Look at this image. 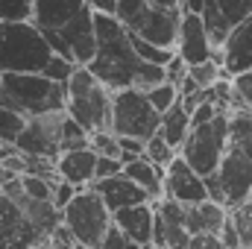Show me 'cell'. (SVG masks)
<instances>
[{"mask_svg":"<svg viewBox=\"0 0 252 249\" xmlns=\"http://www.w3.org/2000/svg\"><path fill=\"white\" fill-rule=\"evenodd\" d=\"M88 67L112 91L135 85L144 67V59L132 44V32L115 12H97V56L88 62Z\"/></svg>","mask_w":252,"mask_h":249,"instance_id":"obj_1","label":"cell"},{"mask_svg":"<svg viewBox=\"0 0 252 249\" xmlns=\"http://www.w3.org/2000/svg\"><path fill=\"white\" fill-rule=\"evenodd\" d=\"M223 190H226V205H238L247 196H252V109L241 106L232 112L229 126V147L217 170Z\"/></svg>","mask_w":252,"mask_h":249,"instance_id":"obj_2","label":"cell"},{"mask_svg":"<svg viewBox=\"0 0 252 249\" xmlns=\"http://www.w3.org/2000/svg\"><path fill=\"white\" fill-rule=\"evenodd\" d=\"M3 103L27 118L67 109V82H56L41 70H3Z\"/></svg>","mask_w":252,"mask_h":249,"instance_id":"obj_3","label":"cell"},{"mask_svg":"<svg viewBox=\"0 0 252 249\" xmlns=\"http://www.w3.org/2000/svg\"><path fill=\"white\" fill-rule=\"evenodd\" d=\"M112 97L115 91L88 67L76 64L67 79V115L88 132L112 129Z\"/></svg>","mask_w":252,"mask_h":249,"instance_id":"obj_4","label":"cell"},{"mask_svg":"<svg viewBox=\"0 0 252 249\" xmlns=\"http://www.w3.org/2000/svg\"><path fill=\"white\" fill-rule=\"evenodd\" d=\"M53 47L32 21H0V70H44Z\"/></svg>","mask_w":252,"mask_h":249,"instance_id":"obj_5","label":"cell"},{"mask_svg":"<svg viewBox=\"0 0 252 249\" xmlns=\"http://www.w3.org/2000/svg\"><path fill=\"white\" fill-rule=\"evenodd\" d=\"M115 15L124 21L132 35H141L161 47H176L182 27V6H161L153 0H118Z\"/></svg>","mask_w":252,"mask_h":249,"instance_id":"obj_6","label":"cell"},{"mask_svg":"<svg viewBox=\"0 0 252 249\" xmlns=\"http://www.w3.org/2000/svg\"><path fill=\"white\" fill-rule=\"evenodd\" d=\"M62 223L70 226V232L76 235L79 247H100L109 226L115 223V211L106 205V199L100 196V190L94 185H85L76 190V196L62 208Z\"/></svg>","mask_w":252,"mask_h":249,"instance_id":"obj_7","label":"cell"},{"mask_svg":"<svg viewBox=\"0 0 252 249\" xmlns=\"http://www.w3.org/2000/svg\"><path fill=\"white\" fill-rule=\"evenodd\" d=\"M229 126H232V112L229 109H223L208 124L190 126L188 138H185V144H182L179 153L188 158L190 167L199 170L202 176L220 170V161H223L226 147H229Z\"/></svg>","mask_w":252,"mask_h":249,"instance_id":"obj_8","label":"cell"},{"mask_svg":"<svg viewBox=\"0 0 252 249\" xmlns=\"http://www.w3.org/2000/svg\"><path fill=\"white\" fill-rule=\"evenodd\" d=\"M112 129L118 135H132V138H150L161 129V112L153 106L147 88L129 85L115 91L112 97Z\"/></svg>","mask_w":252,"mask_h":249,"instance_id":"obj_9","label":"cell"},{"mask_svg":"<svg viewBox=\"0 0 252 249\" xmlns=\"http://www.w3.org/2000/svg\"><path fill=\"white\" fill-rule=\"evenodd\" d=\"M67 118H70L67 109L27 118L24 132L15 141V150L18 153H27V156H50V158H59V153L64 150V126H67Z\"/></svg>","mask_w":252,"mask_h":249,"instance_id":"obj_10","label":"cell"},{"mask_svg":"<svg viewBox=\"0 0 252 249\" xmlns=\"http://www.w3.org/2000/svg\"><path fill=\"white\" fill-rule=\"evenodd\" d=\"M50 244V238L27 217L24 205L0 190V247H38Z\"/></svg>","mask_w":252,"mask_h":249,"instance_id":"obj_11","label":"cell"},{"mask_svg":"<svg viewBox=\"0 0 252 249\" xmlns=\"http://www.w3.org/2000/svg\"><path fill=\"white\" fill-rule=\"evenodd\" d=\"M164 196H173V199H179L185 205L211 199L208 196V185H205V176L190 167L188 158L182 153L164 167Z\"/></svg>","mask_w":252,"mask_h":249,"instance_id":"obj_12","label":"cell"},{"mask_svg":"<svg viewBox=\"0 0 252 249\" xmlns=\"http://www.w3.org/2000/svg\"><path fill=\"white\" fill-rule=\"evenodd\" d=\"M176 53H179L188 64L214 59V44H211V35H208L205 21H202V15H199V12H185V15H182Z\"/></svg>","mask_w":252,"mask_h":249,"instance_id":"obj_13","label":"cell"},{"mask_svg":"<svg viewBox=\"0 0 252 249\" xmlns=\"http://www.w3.org/2000/svg\"><path fill=\"white\" fill-rule=\"evenodd\" d=\"M73 53V59L79 64H88L97 56V12L91 6H85L70 24H64L59 30Z\"/></svg>","mask_w":252,"mask_h":249,"instance_id":"obj_14","label":"cell"},{"mask_svg":"<svg viewBox=\"0 0 252 249\" xmlns=\"http://www.w3.org/2000/svg\"><path fill=\"white\" fill-rule=\"evenodd\" d=\"M91 185L100 190V196L106 199V205H109L112 211H121L126 205L150 202V199H153L147 187H141L132 176H126V173H115V176H106V179H94ZM153 202H156V199H153Z\"/></svg>","mask_w":252,"mask_h":249,"instance_id":"obj_15","label":"cell"},{"mask_svg":"<svg viewBox=\"0 0 252 249\" xmlns=\"http://www.w3.org/2000/svg\"><path fill=\"white\" fill-rule=\"evenodd\" d=\"M115 223L132 238L135 247H153V229H156V202H135L115 211Z\"/></svg>","mask_w":252,"mask_h":249,"instance_id":"obj_16","label":"cell"},{"mask_svg":"<svg viewBox=\"0 0 252 249\" xmlns=\"http://www.w3.org/2000/svg\"><path fill=\"white\" fill-rule=\"evenodd\" d=\"M97 158H100V153L91 144L88 147H76V150H64L56 158V170H59L62 179L85 187L97 179Z\"/></svg>","mask_w":252,"mask_h":249,"instance_id":"obj_17","label":"cell"},{"mask_svg":"<svg viewBox=\"0 0 252 249\" xmlns=\"http://www.w3.org/2000/svg\"><path fill=\"white\" fill-rule=\"evenodd\" d=\"M223 67L229 76H241L252 70V18H247L229 32L223 44Z\"/></svg>","mask_w":252,"mask_h":249,"instance_id":"obj_18","label":"cell"},{"mask_svg":"<svg viewBox=\"0 0 252 249\" xmlns=\"http://www.w3.org/2000/svg\"><path fill=\"white\" fill-rule=\"evenodd\" d=\"M85 6L91 3L88 0H32V21L41 30H62Z\"/></svg>","mask_w":252,"mask_h":249,"instance_id":"obj_19","label":"cell"},{"mask_svg":"<svg viewBox=\"0 0 252 249\" xmlns=\"http://www.w3.org/2000/svg\"><path fill=\"white\" fill-rule=\"evenodd\" d=\"M226 220H229V205H223V202L202 199V202L188 205V229H190V235H196V232H220Z\"/></svg>","mask_w":252,"mask_h":249,"instance_id":"obj_20","label":"cell"},{"mask_svg":"<svg viewBox=\"0 0 252 249\" xmlns=\"http://www.w3.org/2000/svg\"><path fill=\"white\" fill-rule=\"evenodd\" d=\"M124 173L132 176L141 187H147L153 199H161V196H164V167H158V164L150 161L147 156H138V158L126 161Z\"/></svg>","mask_w":252,"mask_h":249,"instance_id":"obj_21","label":"cell"},{"mask_svg":"<svg viewBox=\"0 0 252 249\" xmlns=\"http://www.w3.org/2000/svg\"><path fill=\"white\" fill-rule=\"evenodd\" d=\"M176 150H182V144H185V138H188L190 132V112L182 106V100L173 106V109H167L164 115H161V129H158Z\"/></svg>","mask_w":252,"mask_h":249,"instance_id":"obj_22","label":"cell"},{"mask_svg":"<svg viewBox=\"0 0 252 249\" xmlns=\"http://www.w3.org/2000/svg\"><path fill=\"white\" fill-rule=\"evenodd\" d=\"M24 126H27V115H24V112H18V109L0 103V138H3L9 147H15V141H18V135L24 132Z\"/></svg>","mask_w":252,"mask_h":249,"instance_id":"obj_23","label":"cell"},{"mask_svg":"<svg viewBox=\"0 0 252 249\" xmlns=\"http://www.w3.org/2000/svg\"><path fill=\"white\" fill-rule=\"evenodd\" d=\"M188 73L193 76V79H196V85H199V88H211V85H217L223 76H229L220 59H205V62L190 64Z\"/></svg>","mask_w":252,"mask_h":249,"instance_id":"obj_24","label":"cell"},{"mask_svg":"<svg viewBox=\"0 0 252 249\" xmlns=\"http://www.w3.org/2000/svg\"><path fill=\"white\" fill-rule=\"evenodd\" d=\"M144 156L150 158V161H156L158 167H167L176 156H179V150L161 135V132H156V135H150L147 138V150H144Z\"/></svg>","mask_w":252,"mask_h":249,"instance_id":"obj_25","label":"cell"},{"mask_svg":"<svg viewBox=\"0 0 252 249\" xmlns=\"http://www.w3.org/2000/svg\"><path fill=\"white\" fill-rule=\"evenodd\" d=\"M147 94H150L153 106H156L161 115H164L167 109H173V106L182 100V94H179V85H176V82H170V79H164V82H158V85L147 88Z\"/></svg>","mask_w":252,"mask_h":249,"instance_id":"obj_26","label":"cell"},{"mask_svg":"<svg viewBox=\"0 0 252 249\" xmlns=\"http://www.w3.org/2000/svg\"><path fill=\"white\" fill-rule=\"evenodd\" d=\"M229 217L235 220V226L241 232V244L244 247H252V196H247L238 205H232L229 208Z\"/></svg>","mask_w":252,"mask_h":249,"instance_id":"obj_27","label":"cell"},{"mask_svg":"<svg viewBox=\"0 0 252 249\" xmlns=\"http://www.w3.org/2000/svg\"><path fill=\"white\" fill-rule=\"evenodd\" d=\"M88 144L100 153V156H118L121 158V135L115 132V129H97V132H91V138H88Z\"/></svg>","mask_w":252,"mask_h":249,"instance_id":"obj_28","label":"cell"},{"mask_svg":"<svg viewBox=\"0 0 252 249\" xmlns=\"http://www.w3.org/2000/svg\"><path fill=\"white\" fill-rule=\"evenodd\" d=\"M217 6L226 15V21L232 24V30L244 24L247 18H252V0H217Z\"/></svg>","mask_w":252,"mask_h":249,"instance_id":"obj_29","label":"cell"},{"mask_svg":"<svg viewBox=\"0 0 252 249\" xmlns=\"http://www.w3.org/2000/svg\"><path fill=\"white\" fill-rule=\"evenodd\" d=\"M76 64H79V62H73V59H67V56L53 53V56H50V62L44 64V70H41V73H47V76H50V79H56V82H67V79H70V73L76 70Z\"/></svg>","mask_w":252,"mask_h":249,"instance_id":"obj_30","label":"cell"},{"mask_svg":"<svg viewBox=\"0 0 252 249\" xmlns=\"http://www.w3.org/2000/svg\"><path fill=\"white\" fill-rule=\"evenodd\" d=\"M32 18V0H0V21Z\"/></svg>","mask_w":252,"mask_h":249,"instance_id":"obj_31","label":"cell"},{"mask_svg":"<svg viewBox=\"0 0 252 249\" xmlns=\"http://www.w3.org/2000/svg\"><path fill=\"white\" fill-rule=\"evenodd\" d=\"M223 109L214 103V100H202L193 112H190V126H199V124H208V121H214L217 115H220Z\"/></svg>","mask_w":252,"mask_h":249,"instance_id":"obj_32","label":"cell"},{"mask_svg":"<svg viewBox=\"0 0 252 249\" xmlns=\"http://www.w3.org/2000/svg\"><path fill=\"white\" fill-rule=\"evenodd\" d=\"M76 190H79V185H73V182H67V179H56V185H53V202H56V208L62 211L64 205L76 196Z\"/></svg>","mask_w":252,"mask_h":249,"instance_id":"obj_33","label":"cell"},{"mask_svg":"<svg viewBox=\"0 0 252 249\" xmlns=\"http://www.w3.org/2000/svg\"><path fill=\"white\" fill-rule=\"evenodd\" d=\"M190 249H223L220 232H196L190 235Z\"/></svg>","mask_w":252,"mask_h":249,"instance_id":"obj_34","label":"cell"},{"mask_svg":"<svg viewBox=\"0 0 252 249\" xmlns=\"http://www.w3.org/2000/svg\"><path fill=\"white\" fill-rule=\"evenodd\" d=\"M115 173H124V158L100 156L97 158V179H106V176H115Z\"/></svg>","mask_w":252,"mask_h":249,"instance_id":"obj_35","label":"cell"},{"mask_svg":"<svg viewBox=\"0 0 252 249\" xmlns=\"http://www.w3.org/2000/svg\"><path fill=\"white\" fill-rule=\"evenodd\" d=\"M100 247H103V249H109V247H135V244H132V238L126 235V232L121 229V226H118V223H112Z\"/></svg>","mask_w":252,"mask_h":249,"instance_id":"obj_36","label":"cell"},{"mask_svg":"<svg viewBox=\"0 0 252 249\" xmlns=\"http://www.w3.org/2000/svg\"><path fill=\"white\" fill-rule=\"evenodd\" d=\"M188 67H190V64L185 62V59H182L179 53H176V56H173L170 62L164 64V70H167V79H170V82H176V85H179V82H182V79L188 76Z\"/></svg>","mask_w":252,"mask_h":249,"instance_id":"obj_37","label":"cell"},{"mask_svg":"<svg viewBox=\"0 0 252 249\" xmlns=\"http://www.w3.org/2000/svg\"><path fill=\"white\" fill-rule=\"evenodd\" d=\"M220 238H223V247H229V249L244 247V244H241V232H238V226H235V220H232V217L223 223V229H220Z\"/></svg>","mask_w":252,"mask_h":249,"instance_id":"obj_38","label":"cell"},{"mask_svg":"<svg viewBox=\"0 0 252 249\" xmlns=\"http://www.w3.org/2000/svg\"><path fill=\"white\" fill-rule=\"evenodd\" d=\"M235 79V88H238V97L247 103L252 109V70H247V73H241V76H232Z\"/></svg>","mask_w":252,"mask_h":249,"instance_id":"obj_39","label":"cell"},{"mask_svg":"<svg viewBox=\"0 0 252 249\" xmlns=\"http://www.w3.org/2000/svg\"><path fill=\"white\" fill-rule=\"evenodd\" d=\"M94 12H115L118 9V0H88Z\"/></svg>","mask_w":252,"mask_h":249,"instance_id":"obj_40","label":"cell"},{"mask_svg":"<svg viewBox=\"0 0 252 249\" xmlns=\"http://www.w3.org/2000/svg\"><path fill=\"white\" fill-rule=\"evenodd\" d=\"M205 3H208V0H179V6H182L185 12H199V15H202Z\"/></svg>","mask_w":252,"mask_h":249,"instance_id":"obj_41","label":"cell"},{"mask_svg":"<svg viewBox=\"0 0 252 249\" xmlns=\"http://www.w3.org/2000/svg\"><path fill=\"white\" fill-rule=\"evenodd\" d=\"M9 150H12V147H9V144H6V141H3V138H0V158H3V156H6V153H9Z\"/></svg>","mask_w":252,"mask_h":249,"instance_id":"obj_42","label":"cell"},{"mask_svg":"<svg viewBox=\"0 0 252 249\" xmlns=\"http://www.w3.org/2000/svg\"><path fill=\"white\" fill-rule=\"evenodd\" d=\"M153 3H161V6H179V0H153Z\"/></svg>","mask_w":252,"mask_h":249,"instance_id":"obj_43","label":"cell"},{"mask_svg":"<svg viewBox=\"0 0 252 249\" xmlns=\"http://www.w3.org/2000/svg\"><path fill=\"white\" fill-rule=\"evenodd\" d=\"M0 103H3V70H0Z\"/></svg>","mask_w":252,"mask_h":249,"instance_id":"obj_44","label":"cell"}]
</instances>
